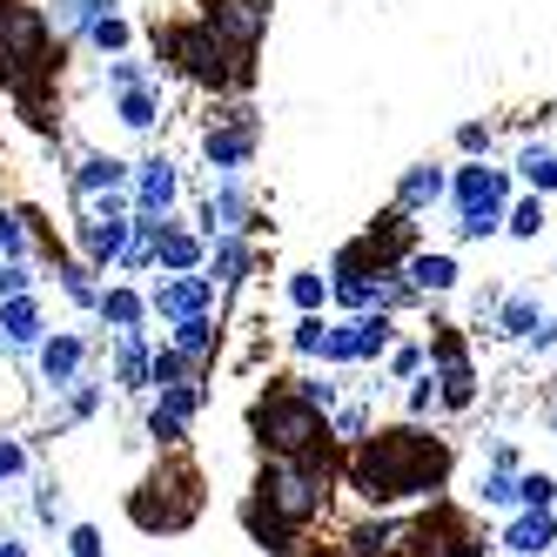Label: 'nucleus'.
Returning <instances> with one entry per match:
<instances>
[{
    "label": "nucleus",
    "mask_w": 557,
    "mask_h": 557,
    "mask_svg": "<svg viewBox=\"0 0 557 557\" xmlns=\"http://www.w3.org/2000/svg\"><path fill=\"white\" fill-rule=\"evenodd\" d=\"M249 235H209V275H215V289H235V283H243V275H249Z\"/></svg>",
    "instance_id": "nucleus-23"
},
{
    "label": "nucleus",
    "mask_w": 557,
    "mask_h": 557,
    "mask_svg": "<svg viewBox=\"0 0 557 557\" xmlns=\"http://www.w3.org/2000/svg\"><path fill=\"white\" fill-rule=\"evenodd\" d=\"M330 430H336V444H356V436H370V410L363 404H349V410L336 404L330 410Z\"/></svg>",
    "instance_id": "nucleus-42"
},
{
    "label": "nucleus",
    "mask_w": 557,
    "mask_h": 557,
    "mask_svg": "<svg viewBox=\"0 0 557 557\" xmlns=\"http://www.w3.org/2000/svg\"><path fill=\"white\" fill-rule=\"evenodd\" d=\"M330 476H336V470H315V463H302V457H262L249 497H256L262 510H275L289 531H309L315 517H323V504H330Z\"/></svg>",
    "instance_id": "nucleus-6"
},
{
    "label": "nucleus",
    "mask_w": 557,
    "mask_h": 557,
    "mask_svg": "<svg viewBox=\"0 0 557 557\" xmlns=\"http://www.w3.org/2000/svg\"><path fill=\"white\" fill-rule=\"evenodd\" d=\"M88 48H95V54H128V48H135V27H128V14H122V8H114V14H101V21L88 27Z\"/></svg>",
    "instance_id": "nucleus-31"
},
{
    "label": "nucleus",
    "mask_w": 557,
    "mask_h": 557,
    "mask_svg": "<svg viewBox=\"0 0 557 557\" xmlns=\"http://www.w3.org/2000/svg\"><path fill=\"white\" fill-rule=\"evenodd\" d=\"M34 376H41L54 396L74 389V383L88 376V336L82 330H48L41 343H34Z\"/></svg>",
    "instance_id": "nucleus-11"
},
{
    "label": "nucleus",
    "mask_w": 557,
    "mask_h": 557,
    "mask_svg": "<svg viewBox=\"0 0 557 557\" xmlns=\"http://www.w3.org/2000/svg\"><path fill=\"white\" fill-rule=\"evenodd\" d=\"M256 148H262V122H256V108H222L215 122L202 128V162L215 169V175H243L249 162H256Z\"/></svg>",
    "instance_id": "nucleus-8"
},
{
    "label": "nucleus",
    "mask_w": 557,
    "mask_h": 557,
    "mask_svg": "<svg viewBox=\"0 0 557 557\" xmlns=\"http://www.w3.org/2000/svg\"><path fill=\"white\" fill-rule=\"evenodd\" d=\"M457 148L463 154H491V122H463L457 128Z\"/></svg>",
    "instance_id": "nucleus-49"
},
{
    "label": "nucleus",
    "mask_w": 557,
    "mask_h": 557,
    "mask_svg": "<svg viewBox=\"0 0 557 557\" xmlns=\"http://www.w3.org/2000/svg\"><path fill=\"white\" fill-rule=\"evenodd\" d=\"M95 315H101L108 330H141V323H148V296L128 289V283H108L101 302H95Z\"/></svg>",
    "instance_id": "nucleus-27"
},
{
    "label": "nucleus",
    "mask_w": 557,
    "mask_h": 557,
    "mask_svg": "<svg viewBox=\"0 0 557 557\" xmlns=\"http://www.w3.org/2000/svg\"><path fill=\"white\" fill-rule=\"evenodd\" d=\"M175 195H182V175L169 154H148V162H135V182H128V202L141 215H175Z\"/></svg>",
    "instance_id": "nucleus-15"
},
{
    "label": "nucleus",
    "mask_w": 557,
    "mask_h": 557,
    "mask_svg": "<svg viewBox=\"0 0 557 557\" xmlns=\"http://www.w3.org/2000/svg\"><path fill=\"white\" fill-rule=\"evenodd\" d=\"M209 491H202V470H195V457H162L141 484L128 491V517H135V531L148 537H175L188 531L195 517H202Z\"/></svg>",
    "instance_id": "nucleus-3"
},
{
    "label": "nucleus",
    "mask_w": 557,
    "mask_h": 557,
    "mask_svg": "<svg viewBox=\"0 0 557 557\" xmlns=\"http://www.w3.org/2000/svg\"><path fill=\"white\" fill-rule=\"evenodd\" d=\"M550 430H557V404H550Z\"/></svg>",
    "instance_id": "nucleus-52"
},
{
    "label": "nucleus",
    "mask_w": 557,
    "mask_h": 557,
    "mask_svg": "<svg viewBox=\"0 0 557 557\" xmlns=\"http://www.w3.org/2000/svg\"><path fill=\"white\" fill-rule=\"evenodd\" d=\"M296 389H302V396H309V404H315V410H323V417H330V410L343 404V389H336L330 376H296Z\"/></svg>",
    "instance_id": "nucleus-46"
},
{
    "label": "nucleus",
    "mask_w": 557,
    "mask_h": 557,
    "mask_svg": "<svg viewBox=\"0 0 557 557\" xmlns=\"http://www.w3.org/2000/svg\"><path fill=\"white\" fill-rule=\"evenodd\" d=\"M423 349H430V370H436V376H444V370H470V343H463L450 323H436V336H430Z\"/></svg>",
    "instance_id": "nucleus-32"
},
{
    "label": "nucleus",
    "mask_w": 557,
    "mask_h": 557,
    "mask_svg": "<svg viewBox=\"0 0 557 557\" xmlns=\"http://www.w3.org/2000/svg\"><path fill=\"white\" fill-rule=\"evenodd\" d=\"M95 275H101L95 262H67V269H61V296H67L74 309H95V302H101V283H95Z\"/></svg>",
    "instance_id": "nucleus-35"
},
{
    "label": "nucleus",
    "mask_w": 557,
    "mask_h": 557,
    "mask_svg": "<svg viewBox=\"0 0 557 557\" xmlns=\"http://www.w3.org/2000/svg\"><path fill=\"white\" fill-rule=\"evenodd\" d=\"M61 74V34L48 21V8L34 0H0V88L21 108H41V95Z\"/></svg>",
    "instance_id": "nucleus-2"
},
{
    "label": "nucleus",
    "mask_w": 557,
    "mask_h": 557,
    "mask_svg": "<svg viewBox=\"0 0 557 557\" xmlns=\"http://www.w3.org/2000/svg\"><path fill=\"white\" fill-rule=\"evenodd\" d=\"M249 436L269 450V457H302V450H315V444H330V417L309 404V396L296 389V376L289 383H269L256 404H249Z\"/></svg>",
    "instance_id": "nucleus-4"
},
{
    "label": "nucleus",
    "mask_w": 557,
    "mask_h": 557,
    "mask_svg": "<svg viewBox=\"0 0 557 557\" xmlns=\"http://www.w3.org/2000/svg\"><path fill=\"white\" fill-rule=\"evenodd\" d=\"M256 228V202L243 175H215L209 202H202V235H249Z\"/></svg>",
    "instance_id": "nucleus-13"
},
{
    "label": "nucleus",
    "mask_w": 557,
    "mask_h": 557,
    "mask_svg": "<svg viewBox=\"0 0 557 557\" xmlns=\"http://www.w3.org/2000/svg\"><path fill=\"white\" fill-rule=\"evenodd\" d=\"M436 202H450V169H436V162H410L404 175H396V209L404 215H423Z\"/></svg>",
    "instance_id": "nucleus-17"
},
{
    "label": "nucleus",
    "mask_w": 557,
    "mask_h": 557,
    "mask_svg": "<svg viewBox=\"0 0 557 557\" xmlns=\"http://www.w3.org/2000/svg\"><path fill=\"white\" fill-rule=\"evenodd\" d=\"M323 330H330V323H323V309L302 315V323L289 330V349H296V356H323Z\"/></svg>",
    "instance_id": "nucleus-44"
},
{
    "label": "nucleus",
    "mask_w": 557,
    "mask_h": 557,
    "mask_svg": "<svg viewBox=\"0 0 557 557\" xmlns=\"http://www.w3.org/2000/svg\"><path fill=\"white\" fill-rule=\"evenodd\" d=\"M417 370H430V349L423 343H389V376H417Z\"/></svg>",
    "instance_id": "nucleus-43"
},
{
    "label": "nucleus",
    "mask_w": 557,
    "mask_h": 557,
    "mask_svg": "<svg viewBox=\"0 0 557 557\" xmlns=\"http://www.w3.org/2000/svg\"><path fill=\"white\" fill-rule=\"evenodd\" d=\"M188 376H202V363H195V356H182L175 343H169V349H154V363H148V389H169V383H188Z\"/></svg>",
    "instance_id": "nucleus-33"
},
{
    "label": "nucleus",
    "mask_w": 557,
    "mask_h": 557,
    "mask_svg": "<svg viewBox=\"0 0 557 557\" xmlns=\"http://www.w3.org/2000/svg\"><path fill=\"white\" fill-rule=\"evenodd\" d=\"M202 404H209L202 376H188V383H169V389H154V404H148V436H154L162 450H175L182 436H188V423L202 417Z\"/></svg>",
    "instance_id": "nucleus-9"
},
{
    "label": "nucleus",
    "mask_w": 557,
    "mask_h": 557,
    "mask_svg": "<svg viewBox=\"0 0 557 557\" xmlns=\"http://www.w3.org/2000/svg\"><path fill=\"white\" fill-rule=\"evenodd\" d=\"M114 8H122V0H48V21H54L61 41H88V27Z\"/></svg>",
    "instance_id": "nucleus-25"
},
{
    "label": "nucleus",
    "mask_w": 557,
    "mask_h": 557,
    "mask_svg": "<svg viewBox=\"0 0 557 557\" xmlns=\"http://www.w3.org/2000/svg\"><path fill=\"white\" fill-rule=\"evenodd\" d=\"M202 27L235 54H256L269 34V0H202Z\"/></svg>",
    "instance_id": "nucleus-10"
},
{
    "label": "nucleus",
    "mask_w": 557,
    "mask_h": 557,
    "mask_svg": "<svg viewBox=\"0 0 557 557\" xmlns=\"http://www.w3.org/2000/svg\"><path fill=\"white\" fill-rule=\"evenodd\" d=\"M289 302H296L302 315H315V309L330 302V275H323V269H296V275H289Z\"/></svg>",
    "instance_id": "nucleus-38"
},
{
    "label": "nucleus",
    "mask_w": 557,
    "mask_h": 557,
    "mask_svg": "<svg viewBox=\"0 0 557 557\" xmlns=\"http://www.w3.org/2000/svg\"><path fill=\"white\" fill-rule=\"evenodd\" d=\"M497 544H504L510 557H550V550H557V510H517Z\"/></svg>",
    "instance_id": "nucleus-18"
},
{
    "label": "nucleus",
    "mask_w": 557,
    "mask_h": 557,
    "mask_svg": "<svg viewBox=\"0 0 557 557\" xmlns=\"http://www.w3.org/2000/svg\"><path fill=\"white\" fill-rule=\"evenodd\" d=\"M404 275L423 289V302H430V296H450V289L463 283V269H457L450 249H410V256H404Z\"/></svg>",
    "instance_id": "nucleus-20"
},
{
    "label": "nucleus",
    "mask_w": 557,
    "mask_h": 557,
    "mask_svg": "<svg viewBox=\"0 0 557 557\" xmlns=\"http://www.w3.org/2000/svg\"><path fill=\"white\" fill-rule=\"evenodd\" d=\"M101 389H108V383H95V376H82V383H74V389H61V396H67V410H61V423H88V417L101 410Z\"/></svg>",
    "instance_id": "nucleus-41"
},
{
    "label": "nucleus",
    "mask_w": 557,
    "mask_h": 557,
    "mask_svg": "<svg viewBox=\"0 0 557 557\" xmlns=\"http://www.w3.org/2000/svg\"><path fill=\"white\" fill-rule=\"evenodd\" d=\"M148 363H154L148 330H114V383H122L128 396H141V389H148Z\"/></svg>",
    "instance_id": "nucleus-22"
},
{
    "label": "nucleus",
    "mask_w": 557,
    "mask_h": 557,
    "mask_svg": "<svg viewBox=\"0 0 557 557\" xmlns=\"http://www.w3.org/2000/svg\"><path fill=\"white\" fill-rule=\"evenodd\" d=\"M510 169H491L484 154H470L463 169H450V209H457V235L463 243H491L504 235V209H510Z\"/></svg>",
    "instance_id": "nucleus-7"
},
{
    "label": "nucleus",
    "mask_w": 557,
    "mask_h": 557,
    "mask_svg": "<svg viewBox=\"0 0 557 557\" xmlns=\"http://www.w3.org/2000/svg\"><path fill=\"white\" fill-rule=\"evenodd\" d=\"M544 202H550V195H517V202L504 209V235H510V243H537V235H544Z\"/></svg>",
    "instance_id": "nucleus-30"
},
{
    "label": "nucleus",
    "mask_w": 557,
    "mask_h": 557,
    "mask_svg": "<svg viewBox=\"0 0 557 557\" xmlns=\"http://www.w3.org/2000/svg\"><path fill=\"white\" fill-rule=\"evenodd\" d=\"M21 476H27V444L21 436H0V491L21 484Z\"/></svg>",
    "instance_id": "nucleus-45"
},
{
    "label": "nucleus",
    "mask_w": 557,
    "mask_h": 557,
    "mask_svg": "<svg viewBox=\"0 0 557 557\" xmlns=\"http://www.w3.org/2000/svg\"><path fill=\"white\" fill-rule=\"evenodd\" d=\"M476 504H484V510H517V470L491 463L484 476H476Z\"/></svg>",
    "instance_id": "nucleus-34"
},
{
    "label": "nucleus",
    "mask_w": 557,
    "mask_h": 557,
    "mask_svg": "<svg viewBox=\"0 0 557 557\" xmlns=\"http://www.w3.org/2000/svg\"><path fill=\"white\" fill-rule=\"evenodd\" d=\"M430 410H436V370H417V376H410V417L423 423Z\"/></svg>",
    "instance_id": "nucleus-47"
},
{
    "label": "nucleus",
    "mask_w": 557,
    "mask_h": 557,
    "mask_svg": "<svg viewBox=\"0 0 557 557\" xmlns=\"http://www.w3.org/2000/svg\"><path fill=\"white\" fill-rule=\"evenodd\" d=\"M517 510H557V476L550 470H517Z\"/></svg>",
    "instance_id": "nucleus-36"
},
{
    "label": "nucleus",
    "mask_w": 557,
    "mask_h": 557,
    "mask_svg": "<svg viewBox=\"0 0 557 557\" xmlns=\"http://www.w3.org/2000/svg\"><path fill=\"white\" fill-rule=\"evenodd\" d=\"M450 470H457V450L436 430H423L417 417L410 423H389L376 436H356L349 457H343L349 491L363 497L370 510H396V504H410V497H436V491L450 484Z\"/></svg>",
    "instance_id": "nucleus-1"
},
{
    "label": "nucleus",
    "mask_w": 557,
    "mask_h": 557,
    "mask_svg": "<svg viewBox=\"0 0 557 557\" xmlns=\"http://www.w3.org/2000/svg\"><path fill=\"white\" fill-rule=\"evenodd\" d=\"M202 262H209V235L202 228H182L169 215L162 243H154V269H162V275H188V269H202Z\"/></svg>",
    "instance_id": "nucleus-19"
},
{
    "label": "nucleus",
    "mask_w": 557,
    "mask_h": 557,
    "mask_svg": "<svg viewBox=\"0 0 557 557\" xmlns=\"http://www.w3.org/2000/svg\"><path fill=\"white\" fill-rule=\"evenodd\" d=\"M162 61H169L175 74H188L195 88H215V95L256 82V54H235L228 41H215L202 21H175V27H162Z\"/></svg>",
    "instance_id": "nucleus-5"
},
{
    "label": "nucleus",
    "mask_w": 557,
    "mask_h": 557,
    "mask_svg": "<svg viewBox=\"0 0 557 557\" xmlns=\"http://www.w3.org/2000/svg\"><path fill=\"white\" fill-rule=\"evenodd\" d=\"M0 557H27V544L21 537H0Z\"/></svg>",
    "instance_id": "nucleus-51"
},
{
    "label": "nucleus",
    "mask_w": 557,
    "mask_h": 557,
    "mask_svg": "<svg viewBox=\"0 0 557 557\" xmlns=\"http://www.w3.org/2000/svg\"><path fill=\"white\" fill-rule=\"evenodd\" d=\"M41 336H48V309H41V296H34V289L0 296V343H8V349H34Z\"/></svg>",
    "instance_id": "nucleus-16"
},
{
    "label": "nucleus",
    "mask_w": 557,
    "mask_h": 557,
    "mask_svg": "<svg viewBox=\"0 0 557 557\" xmlns=\"http://www.w3.org/2000/svg\"><path fill=\"white\" fill-rule=\"evenodd\" d=\"M101 82H108V95H122V88H148V82H154V67H148V61H135V54H114V61L101 67Z\"/></svg>",
    "instance_id": "nucleus-40"
},
{
    "label": "nucleus",
    "mask_w": 557,
    "mask_h": 557,
    "mask_svg": "<svg viewBox=\"0 0 557 557\" xmlns=\"http://www.w3.org/2000/svg\"><path fill=\"white\" fill-rule=\"evenodd\" d=\"M34 235H27V209H0V262H27Z\"/></svg>",
    "instance_id": "nucleus-37"
},
{
    "label": "nucleus",
    "mask_w": 557,
    "mask_h": 557,
    "mask_svg": "<svg viewBox=\"0 0 557 557\" xmlns=\"http://www.w3.org/2000/svg\"><path fill=\"white\" fill-rule=\"evenodd\" d=\"M67 557H108L101 531H95V524H67Z\"/></svg>",
    "instance_id": "nucleus-48"
},
{
    "label": "nucleus",
    "mask_w": 557,
    "mask_h": 557,
    "mask_svg": "<svg viewBox=\"0 0 557 557\" xmlns=\"http://www.w3.org/2000/svg\"><path fill=\"white\" fill-rule=\"evenodd\" d=\"M510 175L524 182L531 195H557V141H524L517 162H510Z\"/></svg>",
    "instance_id": "nucleus-24"
},
{
    "label": "nucleus",
    "mask_w": 557,
    "mask_h": 557,
    "mask_svg": "<svg viewBox=\"0 0 557 557\" xmlns=\"http://www.w3.org/2000/svg\"><path fill=\"white\" fill-rule=\"evenodd\" d=\"M169 330H175L169 343H175L182 356H195V363H209V349L222 343V330H215V309H209V315H182V323H169Z\"/></svg>",
    "instance_id": "nucleus-29"
},
{
    "label": "nucleus",
    "mask_w": 557,
    "mask_h": 557,
    "mask_svg": "<svg viewBox=\"0 0 557 557\" xmlns=\"http://www.w3.org/2000/svg\"><path fill=\"white\" fill-rule=\"evenodd\" d=\"M396 537H404V524H396V517H370V524H356V531L343 537V557H389Z\"/></svg>",
    "instance_id": "nucleus-28"
},
{
    "label": "nucleus",
    "mask_w": 557,
    "mask_h": 557,
    "mask_svg": "<svg viewBox=\"0 0 557 557\" xmlns=\"http://www.w3.org/2000/svg\"><path fill=\"white\" fill-rule=\"evenodd\" d=\"M209 309H215V275H209V269L162 275V283L148 289V315H162V323H182V315H209Z\"/></svg>",
    "instance_id": "nucleus-12"
},
{
    "label": "nucleus",
    "mask_w": 557,
    "mask_h": 557,
    "mask_svg": "<svg viewBox=\"0 0 557 557\" xmlns=\"http://www.w3.org/2000/svg\"><path fill=\"white\" fill-rule=\"evenodd\" d=\"M537 323H544V302H537L531 289H504V296L491 302V330H497V336H510V343H524Z\"/></svg>",
    "instance_id": "nucleus-21"
},
{
    "label": "nucleus",
    "mask_w": 557,
    "mask_h": 557,
    "mask_svg": "<svg viewBox=\"0 0 557 557\" xmlns=\"http://www.w3.org/2000/svg\"><path fill=\"white\" fill-rule=\"evenodd\" d=\"M34 517H41V524H61V484H41V491H34Z\"/></svg>",
    "instance_id": "nucleus-50"
},
{
    "label": "nucleus",
    "mask_w": 557,
    "mask_h": 557,
    "mask_svg": "<svg viewBox=\"0 0 557 557\" xmlns=\"http://www.w3.org/2000/svg\"><path fill=\"white\" fill-rule=\"evenodd\" d=\"M128 182H135V162H122V154H101V148H88L82 162H74V175H67L74 202H95V195H128Z\"/></svg>",
    "instance_id": "nucleus-14"
},
{
    "label": "nucleus",
    "mask_w": 557,
    "mask_h": 557,
    "mask_svg": "<svg viewBox=\"0 0 557 557\" xmlns=\"http://www.w3.org/2000/svg\"><path fill=\"white\" fill-rule=\"evenodd\" d=\"M476 404V370H444L436 376V410H470Z\"/></svg>",
    "instance_id": "nucleus-39"
},
{
    "label": "nucleus",
    "mask_w": 557,
    "mask_h": 557,
    "mask_svg": "<svg viewBox=\"0 0 557 557\" xmlns=\"http://www.w3.org/2000/svg\"><path fill=\"white\" fill-rule=\"evenodd\" d=\"M114 122H122L128 135H148L154 122H162V82H148V88H122V95H114Z\"/></svg>",
    "instance_id": "nucleus-26"
}]
</instances>
